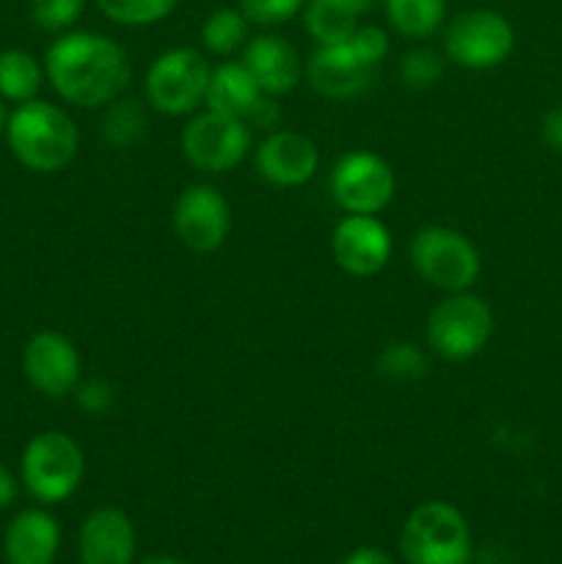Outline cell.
Listing matches in <instances>:
<instances>
[{"instance_id":"obj_1","label":"cell","mask_w":562,"mask_h":564,"mask_svg":"<svg viewBox=\"0 0 562 564\" xmlns=\"http://www.w3.org/2000/svg\"><path fill=\"white\" fill-rule=\"evenodd\" d=\"M44 72L55 94L77 108H105L130 83L127 50L94 31L61 33L44 55Z\"/></svg>"},{"instance_id":"obj_2","label":"cell","mask_w":562,"mask_h":564,"mask_svg":"<svg viewBox=\"0 0 562 564\" xmlns=\"http://www.w3.org/2000/svg\"><path fill=\"white\" fill-rule=\"evenodd\" d=\"M6 141L25 169L53 174L66 169L77 154V127L55 105L31 99L17 105L6 121Z\"/></svg>"},{"instance_id":"obj_3","label":"cell","mask_w":562,"mask_h":564,"mask_svg":"<svg viewBox=\"0 0 562 564\" xmlns=\"http://www.w3.org/2000/svg\"><path fill=\"white\" fill-rule=\"evenodd\" d=\"M400 551L408 564H468L472 532L457 507L424 501L402 523Z\"/></svg>"},{"instance_id":"obj_4","label":"cell","mask_w":562,"mask_h":564,"mask_svg":"<svg viewBox=\"0 0 562 564\" xmlns=\"http://www.w3.org/2000/svg\"><path fill=\"white\" fill-rule=\"evenodd\" d=\"M20 474L33 499L42 505H61L80 488L86 460L72 435L61 433V430H47L28 441Z\"/></svg>"},{"instance_id":"obj_5","label":"cell","mask_w":562,"mask_h":564,"mask_svg":"<svg viewBox=\"0 0 562 564\" xmlns=\"http://www.w3.org/2000/svg\"><path fill=\"white\" fill-rule=\"evenodd\" d=\"M413 270L430 286L444 292H466L477 284L483 259L477 246L450 226H424L408 248Z\"/></svg>"},{"instance_id":"obj_6","label":"cell","mask_w":562,"mask_h":564,"mask_svg":"<svg viewBox=\"0 0 562 564\" xmlns=\"http://www.w3.org/2000/svg\"><path fill=\"white\" fill-rule=\"evenodd\" d=\"M494 334V312L472 292H450L428 317V347L444 361H468L485 350Z\"/></svg>"},{"instance_id":"obj_7","label":"cell","mask_w":562,"mask_h":564,"mask_svg":"<svg viewBox=\"0 0 562 564\" xmlns=\"http://www.w3.org/2000/svg\"><path fill=\"white\" fill-rule=\"evenodd\" d=\"M209 64L191 47L165 50L149 66L143 91L149 105L163 116H187L204 102L209 86Z\"/></svg>"},{"instance_id":"obj_8","label":"cell","mask_w":562,"mask_h":564,"mask_svg":"<svg viewBox=\"0 0 562 564\" xmlns=\"http://www.w3.org/2000/svg\"><path fill=\"white\" fill-rule=\"evenodd\" d=\"M516 47L510 20L494 9H466L446 25L444 50L463 69H494Z\"/></svg>"},{"instance_id":"obj_9","label":"cell","mask_w":562,"mask_h":564,"mask_svg":"<svg viewBox=\"0 0 562 564\" xmlns=\"http://www.w3.org/2000/svg\"><path fill=\"white\" fill-rule=\"evenodd\" d=\"M251 149V127L235 116L204 110L182 130V154L204 174H226L237 169Z\"/></svg>"},{"instance_id":"obj_10","label":"cell","mask_w":562,"mask_h":564,"mask_svg":"<svg viewBox=\"0 0 562 564\" xmlns=\"http://www.w3.org/2000/svg\"><path fill=\"white\" fill-rule=\"evenodd\" d=\"M395 191V169L375 152L345 154L331 171V196L347 215H378Z\"/></svg>"},{"instance_id":"obj_11","label":"cell","mask_w":562,"mask_h":564,"mask_svg":"<svg viewBox=\"0 0 562 564\" xmlns=\"http://www.w3.org/2000/svg\"><path fill=\"white\" fill-rule=\"evenodd\" d=\"M174 235L185 248L209 253L220 248L231 229V209L224 193L213 185H187L171 213Z\"/></svg>"},{"instance_id":"obj_12","label":"cell","mask_w":562,"mask_h":564,"mask_svg":"<svg viewBox=\"0 0 562 564\" xmlns=\"http://www.w3.org/2000/svg\"><path fill=\"white\" fill-rule=\"evenodd\" d=\"M22 369L25 378L39 394L61 400L66 394H75L80 383V352L58 330H39L28 339L22 350Z\"/></svg>"},{"instance_id":"obj_13","label":"cell","mask_w":562,"mask_h":564,"mask_svg":"<svg viewBox=\"0 0 562 564\" xmlns=\"http://www.w3.org/2000/svg\"><path fill=\"white\" fill-rule=\"evenodd\" d=\"M331 251L336 264L356 279L380 273L391 257V235L375 215H345L334 226Z\"/></svg>"},{"instance_id":"obj_14","label":"cell","mask_w":562,"mask_h":564,"mask_svg":"<svg viewBox=\"0 0 562 564\" xmlns=\"http://www.w3.org/2000/svg\"><path fill=\"white\" fill-rule=\"evenodd\" d=\"M257 174L275 187L306 185L320 165V152L314 141L295 130H275L259 143Z\"/></svg>"},{"instance_id":"obj_15","label":"cell","mask_w":562,"mask_h":564,"mask_svg":"<svg viewBox=\"0 0 562 564\" xmlns=\"http://www.w3.org/2000/svg\"><path fill=\"white\" fill-rule=\"evenodd\" d=\"M80 564L136 562V527L119 507H97L88 512L77 538Z\"/></svg>"},{"instance_id":"obj_16","label":"cell","mask_w":562,"mask_h":564,"mask_svg":"<svg viewBox=\"0 0 562 564\" xmlns=\"http://www.w3.org/2000/svg\"><path fill=\"white\" fill-rule=\"evenodd\" d=\"M372 66L364 64L350 44H331L317 47L306 64V77L320 97L328 99H350L367 91L375 77Z\"/></svg>"},{"instance_id":"obj_17","label":"cell","mask_w":562,"mask_h":564,"mask_svg":"<svg viewBox=\"0 0 562 564\" xmlns=\"http://www.w3.org/2000/svg\"><path fill=\"white\" fill-rule=\"evenodd\" d=\"M242 64L251 72L264 94H290L301 83L303 64L295 47L275 33L253 36L242 50Z\"/></svg>"},{"instance_id":"obj_18","label":"cell","mask_w":562,"mask_h":564,"mask_svg":"<svg viewBox=\"0 0 562 564\" xmlns=\"http://www.w3.org/2000/svg\"><path fill=\"white\" fill-rule=\"evenodd\" d=\"M58 545L61 527L50 512L22 510L6 529L3 556L9 564H53Z\"/></svg>"},{"instance_id":"obj_19","label":"cell","mask_w":562,"mask_h":564,"mask_svg":"<svg viewBox=\"0 0 562 564\" xmlns=\"http://www.w3.org/2000/svg\"><path fill=\"white\" fill-rule=\"evenodd\" d=\"M264 97H270V94L259 88V83L253 80V75L246 69L242 61H224V64H218L209 72L204 105L209 110L235 116V119H242L248 124Z\"/></svg>"},{"instance_id":"obj_20","label":"cell","mask_w":562,"mask_h":564,"mask_svg":"<svg viewBox=\"0 0 562 564\" xmlns=\"http://www.w3.org/2000/svg\"><path fill=\"white\" fill-rule=\"evenodd\" d=\"M364 11L347 0H309L306 3V31L320 47L345 44L356 33L358 17Z\"/></svg>"},{"instance_id":"obj_21","label":"cell","mask_w":562,"mask_h":564,"mask_svg":"<svg viewBox=\"0 0 562 564\" xmlns=\"http://www.w3.org/2000/svg\"><path fill=\"white\" fill-rule=\"evenodd\" d=\"M149 127V113L143 108L141 99L125 97L105 105L102 119H99V132H102V141L114 149H130L147 135Z\"/></svg>"},{"instance_id":"obj_22","label":"cell","mask_w":562,"mask_h":564,"mask_svg":"<svg viewBox=\"0 0 562 564\" xmlns=\"http://www.w3.org/2000/svg\"><path fill=\"white\" fill-rule=\"evenodd\" d=\"M446 17V0H386V20L408 39H428Z\"/></svg>"},{"instance_id":"obj_23","label":"cell","mask_w":562,"mask_h":564,"mask_svg":"<svg viewBox=\"0 0 562 564\" xmlns=\"http://www.w3.org/2000/svg\"><path fill=\"white\" fill-rule=\"evenodd\" d=\"M42 88V66L25 50L0 53V97L11 102H31Z\"/></svg>"},{"instance_id":"obj_24","label":"cell","mask_w":562,"mask_h":564,"mask_svg":"<svg viewBox=\"0 0 562 564\" xmlns=\"http://www.w3.org/2000/svg\"><path fill=\"white\" fill-rule=\"evenodd\" d=\"M430 358L413 341H391L375 358V372L395 383H417L428 375Z\"/></svg>"},{"instance_id":"obj_25","label":"cell","mask_w":562,"mask_h":564,"mask_svg":"<svg viewBox=\"0 0 562 564\" xmlns=\"http://www.w3.org/2000/svg\"><path fill=\"white\" fill-rule=\"evenodd\" d=\"M248 20L240 9H215L202 25V42L209 53L231 55L246 44Z\"/></svg>"},{"instance_id":"obj_26","label":"cell","mask_w":562,"mask_h":564,"mask_svg":"<svg viewBox=\"0 0 562 564\" xmlns=\"http://www.w3.org/2000/svg\"><path fill=\"white\" fill-rule=\"evenodd\" d=\"M108 20L127 28L163 22L176 9V0H94Z\"/></svg>"},{"instance_id":"obj_27","label":"cell","mask_w":562,"mask_h":564,"mask_svg":"<svg viewBox=\"0 0 562 564\" xmlns=\"http://www.w3.org/2000/svg\"><path fill=\"white\" fill-rule=\"evenodd\" d=\"M444 77V61L435 50L413 47L400 58V80L411 91H428Z\"/></svg>"},{"instance_id":"obj_28","label":"cell","mask_w":562,"mask_h":564,"mask_svg":"<svg viewBox=\"0 0 562 564\" xmlns=\"http://www.w3.org/2000/svg\"><path fill=\"white\" fill-rule=\"evenodd\" d=\"M86 0H31V17L42 31L64 33L80 20Z\"/></svg>"},{"instance_id":"obj_29","label":"cell","mask_w":562,"mask_h":564,"mask_svg":"<svg viewBox=\"0 0 562 564\" xmlns=\"http://www.w3.org/2000/svg\"><path fill=\"white\" fill-rule=\"evenodd\" d=\"M309 0H240V11L248 22L257 25H281L303 11Z\"/></svg>"},{"instance_id":"obj_30","label":"cell","mask_w":562,"mask_h":564,"mask_svg":"<svg viewBox=\"0 0 562 564\" xmlns=\"http://www.w3.org/2000/svg\"><path fill=\"white\" fill-rule=\"evenodd\" d=\"M347 44L372 69H378L386 61V55H389V33L378 25H358L356 33L347 39Z\"/></svg>"},{"instance_id":"obj_31","label":"cell","mask_w":562,"mask_h":564,"mask_svg":"<svg viewBox=\"0 0 562 564\" xmlns=\"http://www.w3.org/2000/svg\"><path fill=\"white\" fill-rule=\"evenodd\" d=\"M75 397H77V405H80L83 411L91 413V416H99V413L110 411L116 391L108 380L94 378V380H83V383H77Z\"/></svg>"},{"instance_id":"obj_32","label":"cell","mask_w":562,"mask_h":564,"mask_svg":"<svg viewBox=\"0 0 562 564\" xmlns=\"http://www.w3.org/2000/svg\"><path fill=\"white\" fill-rule=\"evenodd\" d=\"M540 135H543L545 147L554 149V152H562V105H556V108H551L549 113L543 116Z\"/></svg>"},{"instance_id":"obj_33","label":"cell","mask_w":562,"mask_h":564,"mask_svg":"<svg viewBox=\"0 0 562 564\" xmlns=\"http://www.w3.org/2000/svg\"><path fill=\"white\" fill-rule=\"evenodd\" d=\"M342 564H395L386 551L372 549V545H361V549L350 551V554L342 560Z\"/></svg>"},{"instance_id":"obj_34","label":"cell","mask_w":562,"mask_h":564,"mask_svg":"<svg viewBox=\"0 0 562 564\" xmlns=\"http://www.w3.org/2000/svg\"><path fill=\"white\" fill-rule=\"evenodd\" d=\"M14 499H17V479L14 474L0 463V510L14 505Z\"/></svg>"},{"instance_id":"obj_35","label":"cell","mask_w":562,"mask_h":564,"mask_svg":"<svg viewBox=\"0 0 562 564\" xmlns=\"http://www.w3.org/2000/svg\"><path fill=\"white\" fill-rule=\"evenodd\" d=\"M138 564H185V562H182V560H174V556L154 554V556H147V560H141Z\"/></svg>"},{"instance_id":"obj_36","label":"cell","mask_w":562,"mask_h":564,"mask_svg":"<svg viewBox=\"0 0 562 564\" xmlns=\"http://www.w3.org/2000/svg\"><path fill=\"white\" fill-rule=\"evenodd\" d=\"M347 3H353V6H356V9H361V11H367L372 0H347Z\"/></svg>"},{"instance_id":"obj_37","label":"cell","mask_w":562,"mask_h":564,"mask_svg":"<svg viewBox=\"0 0 562 564\" xmlns=\"http://www.w3.org/2000/svg\"><path fill=\"white\" fill-rule=\"evenodd\" d=\"M6 121H9V116H6L3 102H0V132H6Z\"/></svg>"}]
</instances>
